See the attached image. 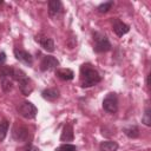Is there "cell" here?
<instances>
[{
    "label": "cell",
    "mask_w": 151,
    "mask_h": 151,
    "mask_svg": "<svg viewBox=\"0 0 151 151\" xmlns=\"http://www.w3.org/2000/svg\"><path fill=\"white\" fill-rule=\"evenodd\" d=\"M79 79H80V85L81 87H92L101 81V76L98 72L97 68L93 67L92 64L85 63L80 66L79 70Z\"/></svg>",
    "instance_id": "1"
},
{
    "label": "cell",
    "mask_w": 151,
    "mask_h": 151,
    "mask_svg": "<svg viewBox=\"0 0 151 151\" xmlns=\"http://www.w3.org/2000/svg\"><path fill=\"white\" fill-rule=\"evenodd\" d=\"M12 80H15L18 83V86H19V90L20 92L24 94V96H29L33 90H34V86H33V83L32 80L27 77V74L21 70V68H18V67H14L13 66V71H12Z\"/></svg>",
    "instance_id": "2"
},
{
    "label": "cell",
    "mask_w": 151,
    "mask_h": 151,
    "mask_svg": "<svg viewBox=\"0 0 151 151\" xmlns=\"http://www.w3.org/2000/svg\"><path fill=\"white\" fill-rule=\"evenodd\" d=\"M92 39H93V51L96 53H105L111 51L112 45L107 38L106 34L101 32H93L92 33Z\"/></svg>",
    "instance_id": "3"
},
{
    "label": "cell",
    "mask_w": 151,
    "mask_h": 151,
    "mask_svg": "<svg viewBox=\"0 0 151 151\" xmlns=\"http://www.w3.org/2000/svg\"><path fill=\"white\" fill-rule=\"evenodd\" d=\"M17 112L25 119H34L38 114V107L28 100H22L17 105Z\"/></svg>",
    "instance_id": "4"
},
{
    "label": "cell",
    "mask_w": 151,
    "mask_h": 151,
    "mask_svg": "<svg viewBox=\"0 0 151 151\" xmlns=\"http://www.w3.org/2000/svg\"><path fill=\"white\" fill-rule=\"evenodd\" d=\"M101 106H103L105 112L116 113L118 111V97H117V93H114V92L107 93L105 96V98L103 99Z\"/></svg>",
    "instance_id": "5"
},
{
    "label": "cell",
    "mask_w": 151,
    "mask_h": 151,
    "mask_svg": "<svg viewBox=\"0 0 151 151\" xmlns=\"http://www.w3.org/2000/svg\"><path fill=\"white\" fill-rule=\"evenodd\" d=\"M28 137H29V131L25 125H22L20 123L14 124V126L12 127V138L15 142L25 143V142H27Z\"/></svg>",
    "instance_id": "6"
},
{
    "label": "cell",
    "mask_w": 151,
    "mask_h": 151,
    "mask_svg": "<svg viewBox=\"0 0 151 151\" xmlns=\"http://www.w3.org/2000/svg\"><path fill=\"white\" fill-rule=\"evenodd\" d=\"M48 5V17L53 20H59L64 15V7L60 0H50Z\"/></svg>",
    "instance_id": "7"
},
{
    "label": "cell",
    "mask_w": 151,
    "mask_h": 151,
    "mask_svg": "<svg viewBox=\"0 0 151 151\" xmlns=\"http://www.w3.org/2000/svg\"><path fill=\"white\" fill-rule=\"evenodd\" d=\"M13 54L17 60H19L20 63H22L24 65L28 66V67H32L33 66V57L29 52L22 50V48H19V47H14L13 50Z\"/></svg>",
    "instance_id": "8"
},
{
    "label": "cell",
    "mask_w": 151,
    "mask_h": 151,
    "mask_svg": "<svg viewBox=\"0 0 151 151\" xmlns=\"http://www.w3.org/2000/svg\"><path fill=\"white\" fill-rule=\"evenodd\" d=\"M59 66V60L53 55H44L40 61V71L47 72Z\"/></svg>",
    "instance_id": "9"
},
{
    "label": "cell",
    "mask_w": 151,
    "mask_h": 151,
    "mask_svg": "<svg viewBox=\"0 0 151 151\" xmlns=\"http://www.w3.org/2000/svg\"><path fill=\"white\" fill-rule=\"evenodd\" d=\"M112 31L116 33V35L123 37V35H125L126 33L130 32V26L127 24H125L124 21L119 20L118 18H116L112 21Z\"/></svg>",
    "instance_id": "10"
},
{
    "label": "cell",
    "mask_w": 151,
    "mask_h": 151,
    "mask_svg": "<svg viewBox=\"0 0 151 151\" xmlns=\"http://www.w3.org/2000/svg\"><path fill=\"white\" fill-rule=\"evenodd\" d=\"M41 97L47 101H55L60 97V91L57 87H47L41 91Z\"/></svg>",
    "instance_id": "11"
},
{
    "label": "cell",
    "mask_w": 151,
    "mask_h": 151,
    "mask_svg": "<svg viewBox=\"0 0 151 151\" xmlns=\"http://www.w3.org/2000/svg\"><path fill=\"white\" fill-rule=\"evenodd\" d=\"M74 139V130L73 125L71 123H66L61 130L60 134V140L61 142H72Z\"/></svg>",
    "instance_id": "12"
},
{
    "label": "cell",
    "mask_w": 151,
    "mask_h": 151,
    "mask_svg": "<svg viewBox=\"0 0 151 151\" xmlns=\"http://www.w3.org/2000/svg\"><path fill=\"white\" fill-rule=\"evenodd\" d=\"M35 41H38L40 44V46L46 51V52H53L54 48H55V45H54V41L52 38H48V37H41V38H38L35 37Z\"/></svg>",
    "instance_id": "13"
},
{
    "label": "cell",
    "mask_w": 151,
    "mask_h": 151,
    "mask_svg": "<svg viewBox=\"0 0 151 151\" xmlns=\"http://www.w3.org/2000/svg\"><path fill=\"white\" fill-rule=\"evenodd\" d=\"M55 76L64 81H70L74 78V72L71 68H57L55 70Z\"/></svg>",
    "instance_id": "14"
},
{
    "label": "cell",
    "mask_w": 151,
    "mask_h": 151,
    "mask_svg": "<svg viewBox=\"0 0 151 151\" xmlns=\"http://www.w3.org/2000/svg\"><path fill=\"white\" fill-rule=\"evenodd\" d=\"M123 133L130 139H136L139 137L140 131H139V127L137 125H129V126L123 127Z\"/></svg>",
    "instance_id": "15"
},
{
    "label": "cell",
    "mask_w": 151,
    "mask_h": 151,
    "mask_svg": "<svg viewBox=\"0 0 151 151\" xmlns=\"http://www.w3.org/2000/svg\"><path fill=\"white\" fill-rule=\"evenodd\" d=\"M100 151H117L118 150V143L114 140H104L99 144Z\"/></svg>",
    "instance_id": "16"
},
{
    "label": "cell",
    "mask_w": 151,
    "mask_h": 151,
    "mask_svg": "<svg viewBox=\"0 0 151 151\" xmlns=\"http://www.w3.org/2000/svg\"><path fill=\"white\" fill-rule=\"evenodd\" d=\"M0 85H1V88L5 93H8L12 91L13 88V80L12 78H0Z\"/></svg>",
    "instance_id": "17"
},
{
    "label": "cell",
    "mask_w": 151,
    "mask_h": 151,
    "mask_svg": "<svg viewBox=\"0 0 151 151\" xmlns=\"http://www.w3.org/2000/svg\"><path fill=\"white\" fill-rule=\"evenodd\" d=\"M113 5H114L113 0L101 2L100 5H98V7H97V12H98L99 14H105V13H107V12L113 7Z\"/></svg>",
    "instance_id": "18"
},
{
    "label": "cell",
    "mask_w": 151,
    "mask_h": 151,
    "mask_svg": "<svg viewBox=\"0 0 151 151\" xmlns=\"http://www.w3.org/2000/svg\"><path fill=\"white\" fill-rule=\"evenodd\" d=\"M8 127H9V122L7 119H2L0 122V143L6 138L7 132H8Z\"/></svg>",
    "instance_id": "19"
},
{
    "label": "cell",
    "mask_w": 151,
    "mask_h": 151,
    "mask_svg": "<svg viewBox=\"0 0 151 151\" xmlns=\"http://www.w3.org/2000/svg\"><path fill=\"white\" fill-rule=\"evenodd\" d=\"M142 123L145 126H151V109H150V105H146V107L144 110V114L142 117Z\"/></svg>",
    "instance_id": "20"
},
{
    "label": "cell",
    "mask_w": 151,
    "mask_h": 151,
    "mask_svg": "<svg viewBox=\"0 0 151 151\" xmlns=\"http://www.w3.org/2000/svg\"><path fill=\"white\" fill-rule=\"evenodd\" d=\"M100 131H101V134L104 137H111L116 133V127L112 125H104L100 127Z\"/></svg>",
    "instance_id": "21"
},
{
    "label": "cell",
    "mask_w": 151,
    "mask_h": 151,
    "mask_svg": "<svg viewBox=\"0 0 151 151\" xmlns=\"http://www.w3.org/2000/svg\"><path fill=\"white\" fill-rule=\"evenodd\" d=\"M12 71H13V66H8V65L0 66V78H7V77L11 78Z\"/></svg>",
    "instance_id": "22"
},
{
    "label": "cell",
    "mask_w": 151,
    "mask_h": 151,
    "mask_svg": "<svg viewBox=\"0 0 151 151\" xmlns=\"http://www.w3.org/2000/svg\"><path fill=\"white\" fill-rule=\"evenodd\" d=\"M54 151H78V149H77V146L73 145V144L65 143V144H61V145H59L58 147H55Z\"/></svg>",
    "instance_id": "23"
},
{
    "label": "cell",
    "mask_w": 151,
    "mask_h": 151,
    "mask_svg": "<svg viewBox=\"0 0 151 151\" xmlns=\"http://www.w3.org/2000/svg\"><path fill=\"white\" fill-rule=\"evenodd\" d=\"M22 151H40V149L37 147V146H34V145H31V144H29V145H26Z\"/></svg>",
    "instance_id": "24"
},
{
    "label": "cell",
    "mask_w": 151,
    "mask_h": 151,
    "mask_svg": "<svg viewBox=\"0 0 151 151\" xmlns=\"http://www.w3.org/2000/svg\"><path fill=\"white\" fill-rule=\"evenodd\" d=\"M6 59H7V57H6V53H5L4 51H1V52H0V66L5 65V63H6Z\"/></svg>",
    "instance_id": "25"
},
{
    "label": "cell",
    "mask_w": 151,
    "mask_h": 151,
    "mask_svg": "<svg viewBox=\"0 0 151 151\" xmlns=\"http://www.w3.org/2000/svg\"><path fill=\"white\" fill-rule=\"evenodd\" d=\"M149 79H150V74H147V76H146V80H145V83H146V86H147V88L150 87V81H149Z\"/></svg>",
    "instance_id": "26"
},
{
    "label": "cell",
    "mask_w": 151,
    "mask_h": 151,
    "mask_svg": "<svg viewBox=\"0 0 151 151\" xmlns=\"http://www.w3.org/2000/svg\"><path fill=\"white\" fill-rule=\"evenodd\" d=\"M4 4H5V2H4L2 0H0V8H1V6H4Z\"/></svg>",
    "instance_id": "27"
}]
</instances>
